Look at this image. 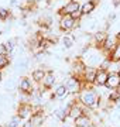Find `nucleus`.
<instances>
[{"instance_id":"31","label":"nucleus","mask_w":120,"mask_h":127,"mask_svg":"<svg viewBox=\"0 0 120 127\" xmlns=\"http://www.w3.org/2000/svg\"><path fill=\"white\" fill-rule=\"evenodd\" d=\"M1 54H6V48H4V44H0V55Z\"/></svg>"},{"instance_id":"34","label":"nucleus","mask_w":120,"mask_h":127,"mask_svg":"<svg viewBox=\"0 0 120 127\" xmlns=\"http://www.w3.org/2000/svg\"><path fill=\"white\" fill-rule=\"evenodd\" d=\"M62 127H74V126H69V124H64Z\"/></svg>"},{"instance_id":"9","label":"nucleus","mask_w":120,"mask_h":127,"mask_svg":"<svg viewBox=\"0 0 120 127\" xmlns=\"http://www.w3.org/2000/svg\"><path fill=\"white\" fill-rule=\"evenodd\" d=\"M107 91H117L120 88V73H113L109 72V78H107L106 86Z\"/></svg>"},{"instance_id":"18","label":"nucleus","mask_w":120,"mask_h":127,"mask_svg":"<svg viewBox=\"0 0 120 127\" xmlns=\"http://www.w3.org/2000/svg\"><path fill=\"white\" fill-rule=\"evenodd\" d=\"M30 122H31V124L34 127H41L42 124H44V122H45V117H44L42 112H37V113H34L31 116Z\"/></svg>"},{"instance_id":"32","label":"nucleus","mask_w":120,"mask_h":127,"mask_svg":"<svg viewBox=\"0 0 120 127\" xmlns=\"http://www.w3.org/2000/svg\"><path fill=\"white\" fill-rule=\"evenodd\" d=\"M23 127H34V126H32V124H31V122L28 120V122H26V123L23 124Z\"/></svg>"},{"instance_id":"30","label":"nucleus","mask_w":120,"mask_h":127,"mask_svg":"<svg viewBox=\"0 0 120 127\" xmlns=\"http://www.w3.org/2000/svg\"><path fill=\"white\" fill-rule=\"evenodd\" d=\"M115 18H116V14L112 13L110 16H109V23H113V21H115Z\"/></svg>"},{"instance_id":"29","label":"nucleus","mask_w":120,"mask_h":127,"mask_svg":"<svg viewBox=\"0 0 120 127\" xmlns=\"http://www.w3.org/2000/svg\"><path fill=\"white\" fill-rule=\"evenodd\" d=\"M112 4H113V7H119L120 6V0H112Z\"/></svg>"},{"instance_id":"16","label":"nucleus","mask_w":120,"mask_h":127,"mask_svg":"<svg viewBox=\"0 0 120 127\" xmlns=\"http://www.w3.org/2000/svg\"><path fill=\"white\" fill-rule=\"evenodd\" d=\"M60 41H61V45L64 47L65 50H71V48L75 45V35L64 34V35L60 38Z\"/></svg>"},{"instance_id":"8","label":"nucleus","mask_w":120,"mask_h":127,"mask_svg":"<svg viewBox=\"0 0 120 127\" xmlns=\"http://www.w3.org/2000/svg\"><path fill=\"white\" fill-rule=\"evenodd\" d=\"M96 75H97V68H90V66H86V68H85V71H83V75H82L83 85L93 86V85H95V81H96Z\"/></svg>"},{"instance_id":"17","label":"nucleus","mask_w":120,"mask_h":127,"mask_svg":"<svg viewBox=\"0 0 120 127\" xmlns=\"http://www.w3.org/2000/svg\"><path fill=\"white\" fill-rule=\"evenodd\" d=\"M45 75H47V71L44 68H35L31 72V79L34 81V83H41L44 81Z\"/></svg>"},{"instance_id":"5","label":"nucleus","mask_w":120,"mask_h":127,"mask_svg":"<svg viewBox=\"0 0 120 127\" xmlns=\"http://www.w3.org/2000/svg\"><path fill=\"white\" fill-rule=\"evenodd\" d=\"M17 116H19L21 120H26L28 122L31 116L34 114V106L32 103H28V102H21V103L17 106Z\"/></svg>"},{"instance_id":"23","label":"nucleus","mask_w":120,"mask_h":127,"mask_svg":"<svg viewBox=\"0 0 120 127\" xmlns=\"http://www.w3.org/2000/svg\"><path fill=\"white\" fill-rule=\"evenodd\" d=\"M110 59L113 61V62H120V41L117 42V45L115 47V50L110 52Z\"/></svg>"},{"instance_id":"35","label":"nucleus","mask_w":120,"mask_h":127,"mask_svg":"<svg viewBox=\"0 0 120 127\" xmlns=\"http://www.w3.org/2000/svg\"><path fill=\"white\" fill-rule=\"evenodd\" d=\"M90 127H97V126H96V124H93V126H90Z\"/></svg>"},{"instance_id":"36","label":"nucleus","mask_w":120,"mask_h":127,"mask_svg":"<svg viewBox=\"0 0 120 127\" xmlns=\"http://www.w3.org/2000/svg\"><path fill=\"white\" fill-rule=\"evenodd\" d=\"M1 34H3V31H1V30H0V35H1Z\"/></svg>"},{"instance_id":"3","label":"nucleus","mask_w":120,"mask_h":127,"mask_svg":"<svg viewBox=\"0 0 120 127\" xmlns=\"http://www.w3.org/2000/svg\"><path fill=\"white\" fill-rule=\"evenodd\" d=\"M64 85L66 86L68 92H69V95H79V92L83 89V82L79 79L78 76H75V75H71V76L66 78V81L64 82Z\"/></svg>"},{"instance_id":"19","label":"nucleus","mask_w":120,"mask_h":127,"mask_svg":"<svg viewBox=\"0 0 120 127\" xmlns=\"http://www.w3.org/2000/svg\"><path fill=\"white\" fill-rule=\"evenodd\" d=\"M30 66V59L26 58V57H20V59H17V62H16V69L17 71H26V69Z\"/></svg>"},{"instance_id":"37","label":"nucleus","mask_w":120,"mask_h":127,"mask_svg":"<svg viewBox=\"0 0 120 127\" xmlns=\"http://www.w3.org/2000/svg\"><path fill=\"white\" fill-rule=\"evenodd\" d=\"M117 91H120V88H119V89H117Z\"/></svg>"},{"instance_id":"24","label":"nucleus","mask_w":120,"mask_h":127,"mask_svg":"<svg viewBox=\"0 0 120 127\" xmlns=\"http://www.w3.org/2000/svg\"><path fill=\"white\" fill-rule=\"evenodd\" d=\"M10 64V55L9 54H1L0 55V71H3L4 68H7Z\"/></svg>"},{"instance_id":"11","label":"nucleus","mask_w":120,"mask_h":127,"mask_svg":"<svg viewBox=\"0 0 120 127\" xmlns=\"http://www.w3.org/2000/svg\"><path fill=\"white\" fill-rule=\"evenodd\" d=\"M57 83V75L55 72L50 69V71H47V75L44 78V81L41 82V88L44 89H51V88H54V85Z\"/></svg>"},{"instance_id":"15","label":"nucleus","mask_w":120,"mask_h":127,"mask_svg":"<svg viewBox=\"0 0 120 127\" xmlns=\"http://www.w3.org/2000/svg\"><path fill=\"white\" fill-rule=\"evenodd\" d=\"M95 123H93L92 117H90V114H83V116H81L79 119H76L75 120V124L74 126H78V127H90L93 126Z\"/></svg>"},{"instance_id":"12","label":"nucleus","mask_w":120,"mask_h":127,"mask_svg":"<svg viewBox=\"0 0 120 127\" xmlns=\"http://www.w3.org/2000/svg\"><path fill=\"white\" fill-rule=\"evenodd\" d=\"M96 6H97V3L95 1V0H86V1L82 4V7H81V13H82V16L83 17H89V16L95 11Z\"/></svg>"},{"instance_id":"13","label":"nucleus","mask_w":120,"mask_h":127,"mask_svg":"<svg viewBox=\"0 0 120 127\" xmlns=\"http://www.w3.org/2000/svg\"><path fill=\"white\" fill-rule=\"evenodd\" d=\"M107 78H109V71H105V69H99L97 68V75H96V81H95V86L96 88L106 86Z\"/></svg>"},{"instance_id":"21","label":"nucleus","mask_w":120,"mask_h":127,"mask_svg":"<svg viewBox=\"0 0 120 127\" xmlns=\"http://www.w3.org/2000/svg\"><path fill=\"white\" fill-rule=\"evenodd\" d=\"M23 124H24L23 120H21V119H20L17 114H14L13 117L10 119V120L6 123L3 127H23Z\"/></svg>"},{"instance_id":"22","label":"nucleus","mask_w":120,"mask_h":127,"mask_svg":"<svg viewBox=\"0 0 120 127\" xmlns=\"http://www.w3.org/2000/svg\"><path fill=\"white\" fill-rule=\"evenodd\" d=\"M107 102L112 104H116L117 102H120V91H109Z\"/></svg>"},{"instance_id":"27","label":"nucleus","mask_w":120,"mask_h":127,"mask_svg":"<svg viewBox=\"0 0 120 127\" xmlns=\"http://www.w3.org/2000/svg\"><path fill=\"white\" fill-rule=\"evenodd\" d=\"M10 16V11L7 9H0V21H4L7 20Z\"/></svg>"},{"instance_id":"14","label":"nucleus","mask_w":120,"mask_h":127,"mask_svg":"<svg viewBox=\"0 0 120 127\" xmlns=\"http://www.w3.org/2000/svg\"><path fill=\"white\" fill-rule=\"evenodd\" d=\"M68 95H69V92H68L66 86H65L64 83H61V85H58V86L55 88V91H54V93H52V97L57 99V100H62Z\"/></svg>"},{"instance_id":"10","label":"nucleus","mask_w":120,"mask_h":127,"mask_svg":"<svg viewBox=\"0 0 120 127\" xmlns=\"http://www.w3.org/2000/svg\"><path fill=\"white\" fill-rule=\"evenodd\" d=\"M117 42H119V40L116 38V34L115 35H107L106 41H105L103 45H102V51L106 55H110V52L115 50V47L117 45Z\"/></svg>"},{"instance_id":"38","label":"nucleus","mask_w":120,"mask_h":127,"mask_svg":"<svg viewBox=\"0 0 120 127\" xmlns=\"http://www.w3.org/2000/svg\"><path fill=\"white\" fill-rule=\"evenodd\" d=\"M74 127H78V126H74Z\"/></svg>"},{"instance_id":"33","label":"nucleus","mask_w":120,"mask_h":127,"mask_svg":"<svg viewBox=\"0 0 120 127\" xmlns=\"http://www.w3.org/2000/svg\"><path fill=\"white\" fill-rule=\"evenodd\" d=\"M1 82H3V72L0 71V85H1Z\"/></svg>"},{"instance_id":"2","label":"nucleus","mask_w":120,"mask_h":127,"mask_svg":"<svg viewBox=\"0 0 120 127\" xmlns=\"http://www.w3.org/2000/svg\"><path fill=\"white\" fill-rule=\"evenodd\" d=\"M105 57H109V55L105 54L102 51V48H97V47H93V45L83 47L82 52H81L82 62L86 66H90V68H99L102 61L105 59Z\"/></svg>"},{"instance_id":"1","label":"nucleus","mask_w":120,"mask_h":127,"mask_svg":"<svg viewBox=\"0 0 120 127\" xmlns=\"http://www.w3.org/2000/svg\"><path fill=\"white\" fill-rule=\"evenodd\" d=\"M95 88H96L95 85L93 86L83 85V89L79 92L78 95V102L81 104H83L86 109H90V110H96L100 106V102H102L100 95L97 93V91Z\"/></svg>"},{"instance_id":"4","label":"nucleus","mask_w":120,"mask_h":127,"mask_svg":"<svg viewBox=\"0 0 120 127\" xmlns=\"http://www.w3.org/2000/svg\"><path fill=\"white\" fill-rule=\"evenodd\" d=\"M58 26H60V30L64 32H69L72 31L75 27L79 26V21H76L72 16L69 14H65V16H61L60 21H58Z\"/></svg>"},{"instance_id":"28","label":"nucleus","mask_w":120,"mask_h":127,"mask_svg":"<svg viewBox=\"0 0 120 127\" xmlns=\"http://www.w3.org/2000/svg\"><path fill=\"white\" fill-rule=\"evenodd\" d=\"M112 120L115 123H120V112L119 110H115V112L112 113Z\"/></svg>"},{"instance_id":"20","label":"nucleus","mask_w":120,"mask_h":127,"mask_svg":"<svg viewBox=\"0 0 120 127\" xmlns=\"http://www.w3.org/2000/svg\"><path fill=\"white\" fill-rule=\"evenodd\" d=\"M17 47V38H9L4 42V48H6V54H13L14 50Z\"/></svg>"},{"instance_id":"7","label":"nucleus","mask_w":120,"mask_h":127,"mask_svg":"<svg viewBox=\"0 0 120 127\" xmlns=\"http://www.w3.org/2000/svg\"><path fill=\"white\" fill-rule=\"evenodd\" d=\"M81 7H82V4H81L79 1H76V0H69L68 3H65V4L60 9V16H65V14L72 16L74 13L79 11Z\"/></svg>"},{"instance_id":"26","label":"nucleus","mask_w":120,"mask_h":127,"mask_svg":"<svg viewBox=\"0 0 120 127\" xmlns=\"http://www.w3.org/2000/svg\"><path fill=\"white\" fill-rule=\"evenodd\" d=\"M112 61L110 59V57H105V59L102 61V64H100V66H99V69H105V71H109L110 69V66H112Z\"/></svg>"},{"instance_id":"6","label":"nucleus","mask_w":120,"mask_h":127,"mask_svg":"<svg viewBox=\"0 0 120 127\" xmlns=\"http://www.w3.org/2000/svg\"><path fill=\"white\" fill-rule=\"evenodd\" d=\"M34 91H35L34 89V81H32L31 78H27V76L21 78V81L19 82V92L20 93L31 96Z\"/></svg>"},{"instance_id":"25","label":"nucleus","mask_w":120,"mask_h":127,"mask_svg":"<svg viewBox=\"0 0 120 127\" xmlns=\"http://www.w3.org/2000/svg\"><path fill=\"white\" fill-rule=\"evenodd\" d=\"M16 88L19 89V83H16V79H14V78H11L10 81H7V82H6V85H4V89H6L7 92L14 91Z\"/></svg>"}]
</instances>
